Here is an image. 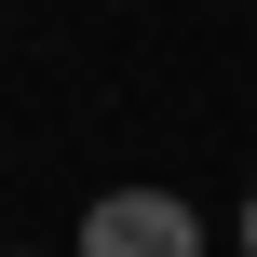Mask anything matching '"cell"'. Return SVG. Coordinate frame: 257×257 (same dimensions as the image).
Returning <instances> with one entry per match:
<instances>
[{"label": "cell", "mask_w": 257, "mask_h": 257, "mask_svg": "<svg viewBox=\"0 0 257 257\" xmlns=\"http://www.w3.org/2000/svg\"><path fill=\"white\" fill-rule=\"evenodd\" d=\"M81 257H203V217L176 190H108L81 203Z\"/></svg>", "instance_id": "1"}, {"label": "cell", "mask_w": 257, "mask_h": 257, "mask_svg": "<svg viewBox=\"0 0 257 257\" xmlns=\"http://www.w3.org/2000/svg\"><path fill=\"white\" fill-rule=\"evenodd\" d=\"M244 257H257V190H244Z\"/></svg>", "instance_id": "2"}]
</instances>
